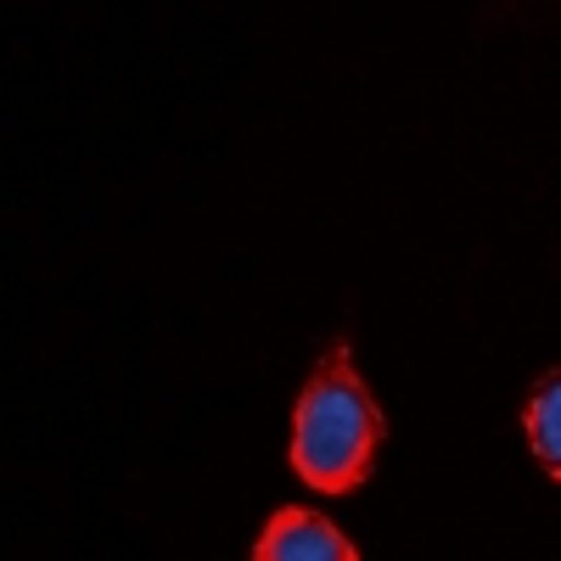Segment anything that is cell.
Masks as SVG:
<instances>
[{"mask_svg":"<svg viewBox=\"0 0 561 561\" xmlns=\"http://www.w3.org/2000/svg\"><path fill=\"white\" fill-rule=\"evenodd\" d=\"M528 444H534L539 466L561 483V365L545 370L534 399H528Z\"/></svg>","mask_w":561,"mask_h":561,"instance_id":"3","label":"cell"},{"mask_svg":"<svg viewBox=\"0 0 561 561\" xmlns=\"http://www.w3.org/2000/svg\"><path fill=\"white\" fill-rule=\"evenodd\" d=\"M253 561H359V550L325 517L287 505L264 523V534L253 545Z\"/></svg>","mask_w":561,"mask_h":561,"instance_id":"2","label":"cell"},{"mask_svg":"<svg viewBox=\"0 0 561 561\" xmlns=\"http://www.w3.org/2000/svg\"><path fill=\"white\" fill-rule=\"evenodd\" d=\"M382 433H388L382 404L370 399L348 343L337 337L320 354L314 377L304 382V399L293 415V472L320 494H354L370 478Z\"/></svg>","mask_w":561,"mask_h":561,"instance_id":"1","label":"cell"}]
</instances>
